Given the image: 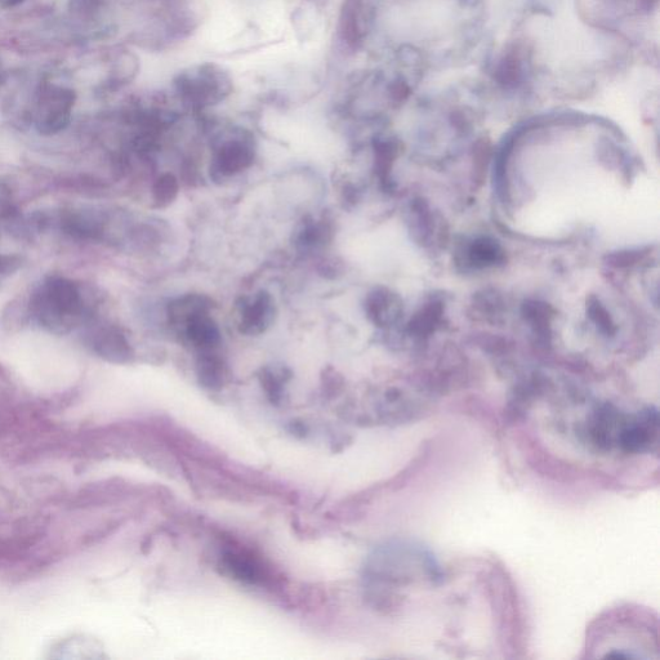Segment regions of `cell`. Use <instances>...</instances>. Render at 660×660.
<instances>
[{
  "label": "cell",
  "mask_w": 660,
  "mask_h": 660,
  "mask_svg": "<svg viewBox=\"0 0 660 660\" xmlns=\"http://www.w3.org/2000/svg\"><path fill=\"white\" fill-rule=\"evenodd\" d=\"M30 314L39 327L64 336L83 324L88 318L89 307L79 284L52 276L44 280L31 297Z\"/></svg>",
  "instance_id": "cell-1"
},
{
  "label": "cell",
  "mask_w": 660,
  "mask_h": 660,
  "mask_svg": "<svg viewBox=\"0 0 660 660\" xmlns=\"http://www.w3.org/2000/svg\"><path fill=\"white\" fill-rule=\"evenodd\" d=\"M369 578L377 582L408 586L416 582L440 584L444 573L435 556L410 542H391L370 557Z\"/></svg>",
  "instance_id": "cell-2"
},
{
  "label": "cell",
  "mask_w": 660,
  "mask_h": 660,
  "mask_svg": "<svg viewBox=\"0 0 660 660\" xmlns=\"http://www.w3.org/2000/svg\"><path fill=\"white\" fill-rule=\"evenodd\" d=\"M175 87L187 104L205 107L224 101L233 89V80L220 66L202 64L182 71L175 80Z\"/></svg>",
  "instance_id": "cell-3"
},
{
  "label": "cell",
  "mask_w": 660,
  "mask_h": 660,
  "mask_svg": "<svg viewBox=\"0 0 660 660\" xmlns=\"http://www.w3.org/2000/svg\"><path fill=\"white\" fill-rule=\"evenodd\" d=\"M75 102L77 93L74 89L57 83H43L31 110L34 128L43 136H53L64 131L73 117Z\"/></svg>",
  "instance_id": "cell-4"
},
{
  "label": "cell",
  "mask_w": 660,
  "mask_h": 660,
  "mask_svg": "<svg viewBox=\"0 0 660 660\" xmlns=\"http://www.w3.org/2000/svg\"><path fill=\"white\" fill-rule=\"evenodd\" d=\"M659 449V412L655 407H646L631 413L621 440L622 456L655 454Z\"/></svg>",
  "instance_id": "cell-5"
},
{
  "label": "cell",
  "mask_w": 660,
  "mask_h": 660,
  "mask_svg": "<svg viewBox=\"0 0 660 660\" xmlns=\"http://www.w3.org/2000/svg\"><path fill=\"white\" fill-rule=\"evenodd\" d=\"M88 345L97 356L110 363L126 364L135 356L126 334L115 325L93 328L88 334Z\"/></svg>",
  "instance_id": "cell-6"
},
{
  "label": "cell",
  "mask_w": 660,
  "mask_h": 660,
  "mask_svg": "<svg viewBox=\"0 0 660 660\" xmlns=\"http://www.w3.org/2000/svg\"><path fill=\"white\" fill-rule=\"evenodd\" d=\"M254 156L253 145L247 138H234L218 149L212 169L217 176L233 177L251 168Z\"/></svg>",
  "instance_id": "cell-7"
},
{
  "label": "cell",
  "mask_w": 660,
  "mask_h": 660,
  "mask_svg": "<svg viewBox=\"0 0 660 660\" xmlns=\"http://www.w3.org/2000/svg\"><path fill=\"white\" fill-rule=\"evenodd\" d=\"M275 315L274 297L265 291L258 292L251 300L245 301L240 309V330L247 336H258L271 327Z\"/></svg>",
  "instance_id": "cell-8"
},
{
  "label": "cell",
  "mask_w": 660,
  "mask_h": 660,
  "mask_svg": "<svg viewBox=\"0 0 660 660\" xmlns=\"http://www.w3.org/2000/svg\"><path fill=\"white\" fill-rule=\"evenodd\" d=\"M185 337L194 349L200 352H211L217 349L222 342V333L216 321H214L209 312L196 315L185 321Z\"/></svg>",
  "instance_id": "cell-9"
},
{
  "label": "cell",
  "mask_w": 660,
  "mask_h": 660,
  "mask_svg": "<svg viewBox=\"0 0 660 660\" xmlns=\"http://www.w3.org/2000/svg\"><path fill=\"white\" fill-rule=\"evenodd\" d=\"M221 568L236 581L262 584L267 579L265 566L251 555L240 551L226 552L221 559Z\"/></svg>",
  "instance_id": "cell-10"
},
{
  "label": "cell",
  "mask_w": 660,
  "mask_h": 660,
  "mask_svg": "<svg viewBox=\"0 0 660 660\" xmlns=\"http://www.w3.org/2000/svg\"><path fill=\"white\" fill-rule=\"evenodd\" d=\"M196 376L209 390H220L226 381L227 369L224 360L211 352H202L196 363Z\"/></svg>",
  "instance_id": "cell-11"
},
{
  "label": "cell",
  "mask_w": 660,
  "mask_h": 660,
  "mask_svg": "<svg viewBox=\"0 0 660 660\" xmlns=\"http://www.w3.org/2000/svg\"><path fill=\"white\" fill-rule=\"evenodd\" d=\"M332 239V227L325 221L307 222L297 234L296 243L301 251L314 252L323 248Z\"/></svg>",
  "instance_id": "cell-12"
},
{
  "label": "cell",
  "mask_w": 660,
  "mask_h": 660,
  "mask_svg": "<svg viewBox=\"0 0 660 660\" xmlns=\"http://www.w3.org/2000/svg\"><path fill=\"white\" fill-rule=\"evenodd\" d=\"M361 20H363V16L360 15L359 4L349 3V6L343 11L341 33L350 44L359 43L363 37L364 24Z\"/></svg>",
  "instance_id": "cell-13"
},
{
  "label": "cell",
  "mask_w": 660,
  "mask_h": 660,
  "mask_svg": "<svg viewBox=\"0 0 660 660\" xmlns=\"http://www.w3.org/2000/svg\"><path fill=\"white\" fill-rule=\"evenodd\" d=\"M178 193H180V182L172 173H164L153 186L154 202L159 207H168L169 204L175 202Z\"/></svg>",
  "instance_id": "cell-14"
},
{
  "label": "cell",
  "mask_w": 660,
  "mask_h": 660,
  "mask_svg": "<svg viewBox=\"0 0 660 660\" xmlns=\"http://www.w3.org/2000/svg\"><path fill=\"white\" fill-rule=\"evenodd\" d=\"M105 7L106 0H70L69 3L71 15L84 22L96 20Z\"/></svg>",
  "instance_id": "cell-15"
},
{
  "label": "cell",
  "mask_w": 660,
  "mask_h": 660,
  "mask_svg": "<svg viewBox=\"0 0 660 660\" xmlns=\"http://www.w3.org/2000/svg\"><path fill=\"white\" fill-rule=\"evenodd\" d=\"M283 370H265L262 376V385L265 387L272 401H279L283 395V383L285 378Z\"/></svg>",
  "instance_id": "cell-16"
},
{
  "label": "cell",
  "mask_w": 660,
  "mask_h": 660,
  "mask_svg": "<svg viewBox=\"0 0 660 660\" xmlns=\"http://www.w3.org/2000/svg\"><path fill=\"white\" fill-rule=\"evenodd\" d=\"M21 261L15 256H0V283L2 280L7 279L17 269H19Z\"/></svg>",
  "instance_id": "cell-17"
},
{
  "label": "cell",
  "mask_w": 660,
  "mask_h": 660,
  "mask_svg": "<svg viewBox=\"0 0 660 660\" xmlns=\"http://www.w3.org/2000/svg\"><path fill=\"white\" fill-rule=\"evenodd\" d=\"M12 191L4 182H0V218L8 216L12 211Z\"/></svg>",
  "instance_id": "cell-18"
},
{
  "label": "cell",
  "mask_w": 660,
  "mask_h": 660,
  "mask_svg": "<svg viewBox=\"0 0 660 660\" xmlns=\"http://www.w3.org/2000/svg\"><path fill=\"white\" fill-rule=\"evenodd\" d=\"M22 2H25V0H0V6L4 8H10V7H15L19 6Z\"/></svg>",
  "instance_id": "cell-19"
},
{
  "label": "cell",
  "mask_w": 660,
  "mask_h": 660,
  "mask_svg": "<svg viewBox=\"0 0 660 660\" xmlns=\"http://www.w3.org/2000/svg\"><path fill=\"white\" fill-rule=\"evenodd\" d=\"M2 82H3V73H2V69H0V84H2Z\"/></svg>",
  "instance_id": "cell-20"
}]
</instances>
